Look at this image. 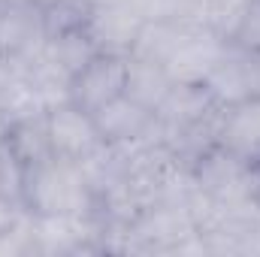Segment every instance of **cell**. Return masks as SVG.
<instances>
[{
	"label": "cell",
	"mask_w": 260,
	"mask_h": 257,
	"mask_svg": "<svg viewBox=\"0 0 260 257\" xmlns=\"http://www.w3.org/2000/svg\"><path fill=\"white\" fill-rule=\"evenodd\" d=\"M21 206L30 215H94L97 194L79 160L52 154L24 170Z\"/></svg>",
	"instance_id": "6da1fadb"
},
{
	"label": "cell",
	"mask_w": 260,
	"mask_h": 257,
	"mask_svg": "<svg viewBox=\"0 0 260 257\" xmlns=\"http://www.w3.org/2000/svg\"><path fill=\"white\" fill-rule=\"evenodd\" d=\"M200 239L209 254H260V203L257 197L212 203L200 221Z\"/></svg>",
	"instance_id": "7a4b0ae2"
},
{
	"label": "cell",
	"mask_w": 260,
	"mask_h": 257,
	"mask_svg": "<svg viewBox=\"0 0 260 257\" xmlns=\"http://www.w3.org/2000/svg\"><path fill=\"white\" fill-rule=\"evenodd\" d=\"M257 167L254 160H245L221 145H212L191 164L200 191L212 203H233L248 200L257 191Z\"/></svg>",
	"instance_id": "3957f363"
},
{
	"label": "cell",
	"mask_w": 260,
	"mask_h": 257,
	"mask_svg": "<svg viewBox=\"0 0 260 257\" xmlns=\"http://www.w3.org/2000/svg\"><path fill=\"white\" fill-rule=\"evenodd\" d=\"M227 46H230L227 37L200 24H185L173 52L164 61V70L176 85H206L212 70L224 58Z\"/></svg>",
	"instance_id": "277c9868"
},
{
	"label": "cell",
	"mask_w": 260,
	"mask_h": 257,
	"mask_svg": "<svg viewBox=\"0 0 260 257\" xmlns=\"http://www.w3.org/2000/svg\"><path fill=\"white\" fill-rule=\"evenodd\" d=\"M103 221L94 215H30L34 254L100 251Z\"/></svg>",
	"instance_id": "5b68a950"
},
{
	"label": "cell",
	"mask_w": 260,
	"mask_h": 257,
	"mask_svg": "<svg viewBox=\"0 0 260 257\" xmlns=\"http://www.w3.org/2000/svg\"><path fill=\"white\" fill-rule=\"evenodd\" d=\"M206 91L212 94V100L218 106L260 100V55L230 43L224 58L206 79Z\"/></svg>",
	"instance_id": "8992f818"
},
{
	"label": "cell",
	"mask_w": 260,
	"mask_h": 257,
	"mask_svg": "<svg viewBox=\"0 0 260 257\" xmlns=\"http://www.w3.org/2000/svg\"><path fill=\"white\" fill-rule=\"evenodd\" d=\"M127 85V58L124 55H94L70 82V103L85 112H97L115 97L124 94Z\"/></svg>",
	"instance_id": "52a82bcc"
},
{
	"label": "cell",
	"mask_w": 260,
	"mask_h": 257,
	"mask_svg": "<svg viewBox=\"0 0 260 257\" xmlns=\"http://www.w3.org/2000/svg\"><path fill=\"white\" fill-rule=\"evenodd\" d=\"M46 121H49V139H52V151L67 160H85L88 154H94L103 145V136L97 130V121L91 112L79 109L76 103H58L52 109H46Z\"/></svg>",
	"instance_id": "ba28073f"
},
{
	"label": "cell",
	"mask_w": 260,
	"mask_h": 257,
	"mask_svg": "<svg viewBox=\"0 0 260 257\" xmlns=\"http://www.w3.org/2000/svg\"><path fill=\"white\" fill-rule=\"evenodd\" d=\"M142 24H145V18L130 6L127 0H112V3L91 6V15L85 21V30L94 40L97 52L130 58L133 43H136Z\"/></svg>",
	"instance_id": "9c48e42d"
},
{
	"label": "cell",
	"mask_w": 260,
	"mask_h": 257,
	"mask_svg": "<svg viewBox=\"0 0 260 257\" xmlns=\"http://www.w3.org/2000/svg\"><path fill=\"white\" fill-rule=\"evenodd\" d=\"M46 46L43 9L30 0L0 3V58L27 61Z\"/></svg>",
	"instance_id": "30bf717a"
},
{
	"label": "cell",
	"mask_w": 260,
	"mask_h": 257,
	"mask_svg": "<svg viewBox=\"0 0 260 257\" xmlns=\"http://www.w3.org/2000/svg\"><path fill=\"white\" fill-rule=\"evenodd\" d=\"M94 121H97V130H100L103 142L133 145V142L160 139V127H157L154 109L136 103L127 94H121L112 103H106L103 109H97L94 112Z\"/></svg>",
	"instance_id": "8fae6325"
},
{
	"label": "cell",
	"mask_w": 260,
	"mask_h": 257,
	"mask_svg": "<svg viewBox=\"0 0 260 257\" xmlns=\"http://www.w3.org/2000/svg\"><path fill=\"white\" fill-rule=\"evenodd\" d=\"M218 145L260 164V100H245L236 106H224Z\"/></svg>",
	"instance_id": "7c38bea8"
},
{
	"label": "cell",
	"mask_w": 260,
	"mask_h": 257,
	"mask_svg": "<svg viewBox=\"0 0 260 257\" xmlns=\"http://www.w3.org/2000/svg\"><path fill=\"white\" fill-rule=\"evenodd\" d=\"M6 145L15 151V157L27 167L52 157V139H49V121H46V112H37V115H27V118H18V121H9L0 127Z\"/></svg>",
	"instance_id": "4fadbf2b"
},
{
	"label": "cell",
	"mask_w": 260,
	"mask_h": 257,
	"mask_svg": "<svg viewBox=\"0 0 260 257\" xmlns=\"http://www.w3.org/2000/svg\"><path fill=\"white\" fill-rule=\"evenodd\" d=\"M173 79L164 70V64H151V61H139V58H127V85L124 94L133 97L136 103L157 109L164 103V97L173 91Z\"/></svg>",
	"instance_id": "5bb4252c"
},
{
	"label": "cell",
	"mask_w": 260,
	"mask_h": 257,
	"mask_svg": "<svg viewBox=\"0 0 260 257\" xmlns=\"http://www.w3.org/2000/svg\"><path fill=\"white\" fill-rule=\"evenodd\" d=\"M182 21L176 18H148L133 43V52L130 58H139V61H151V64H164L167 55L173 52L179 34H182Z\"/></svg>",
	"instance_id": "9a60e30c"
},
{
	"label": "cell",
	"mask_w": 260,
	"mask_h": 257,
	"mask_svg": "<svg viewBox=\"0 0 260 257\" xmlns=\"http://www.w3.org/2000/svg\"><path fill=\"white\" fill-rule=\"evenodd\" d=\"M43 52H46V55H49L55 64L64 67L70 76H76V73L88 64L94 55H100V52H97V46H94V40L88 37V30H85V27H79V30H70V34H61V37H52V40H46Z\"/></svg>",
	"instance_id": "2e32d148"
},
{
	"label": "cell",
	"mask_w": 260,
	"mask_h": 257,
	"mask_svg": "<svg viewBox=\"0 0 260 257\" xmlns=\"http://www.w3.org/2000/svg\"><path fill=\"white\" fill-rule=\"evenodd\" d=\"M248 0H197L194 3V24L209 27L221 37H233Z\"/></svg>",
	"instance_id": "e0dca14e"
},
{
	"label": "cell",
	"mask_w": 260,
	"mask_h": 257,
	"mask_svg": "<svg viewBox=\"0 0 260 257\" xmlns=\"http://www.w3.org/2000/svg\"><path fill=\"white\" fill-rule=\"evenodd\" d=\"M91 15V3L88 0H55L49 6H43V24H46V40L61 37L70 30L85 27Z\"/></svg>",
	"instance_id": "ac0fdd59"
},
{
	"label": "cell",
	"mask_w": 260,
	"mask_h": 257,
	"mask_svg": "<svg viewBox=\"0 0 260 257\" xmlns=\"http://www.w3.org/2000/svg\"><path fill=\"white\" fill-rule=\"evenodd\" d=\"M230 43L260 55V0H248V6H245L242 18H239L233 37H230Z\"/></svg>",
	"instance_id": "d6986e66"
},
{
	"label": "cell",
	"mask_w": 260,
	"mask_h": 257,
	"mask_svg": "<svg viewBox=\"0 0 260 257\" xmlns=\"http://www.w3.org/2000/svg\"><path fill=\"white\" fill-rule=\"evenodd\" d=\"M24 209L18 206V203H12V200H6L3 194H0V233H6L15 221H18V215H21Z\"/></svg>",
	"instance_id": "ffe728a7"
},
{
	"label": "cell",
	"mask_w": 260,
	"mask_h": 257,
	"mask_svg": "<svg viewBox=\"0 0 260 257\" xmlns=\"http://www.w3.org/2000/svg\"><path fill=\"white\" fill-rule=\"evenodd\" d=\"M30 3H37V6L43 9V6H49V3H55V0H30Z\"/></svg>",
	"instance_id": "44dd1931"
},
{
	"label": "cell",
	"mask_w": 260,
	"mask_h": 257,
	"mask_svg": "<svg viewBox=\"0 0 260 257\" xmlns=\"http://www.w3.org/2000/svg\"><path fill=\"white\" fill-rule=\"evenodd\" d=\"M91 6H97V3H112V0H88Z\"/></svg>",
	"instance_id": "7402d4cb"
}]
</instances>
